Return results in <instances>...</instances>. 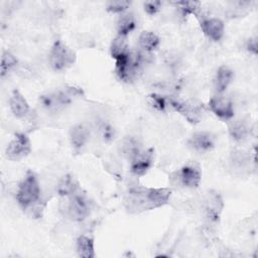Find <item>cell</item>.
Masks as SVG:
<instances>
[{
	"label": "cell",
	"instance_id": "17",
	"mask_svg": "<svg viewBox=\"0 0 258 258\" xmlns=\"http://www.w3.org/2000/svg\"><path fill=\"white\" fill-rule=\"evenodd\" d=\"M224 207L223 200L218 192H211L206 200V215L209 221L218 222Z\"/></svg>",
	"mask_w": 258,
	"mask_h": 258
},
{
	"label": "cell",
	"instance_id": "1",
	"mask_svg": "<svg viewBox=\"0 0 258 258\" xmlns=\"http://www.w3.org/2000/svg\"><path fill=\"white\" fill-rule=\"evenodd\" d=\"M169 187H147L139 184L130 185L125 194L124 205L129 213L138 214L166 205L171 197Z\"/></svg>",
	"mask_w": 258,
	"mask_h": 258
},
{
	"label": "cell",
	"instance_id": "7",
	"mask_svg": "<svg viewBox=\"0 0 258 258\" xmlns=\"http://www.w3.org/2000/svg\"><path fill=\"white\" fill-rule=\"evenodd\" d=\"M172 179L185 188H197L202 181V170L199 164L188 162L173 173Z\"/></svg>",
	"mask_w": 258,
	"mask_h": 258
},
{
	"label": "cell",
	"instance_id": "11",
	"mask_svg": "<svg viewBox=\"0 0 258 258\" xmlns=\"http://www.w3.org/2000/svg\"><path fill=\"white\" fill-rule=\"evenodd\" d=\"M154 163V149H141L131 160L130 170L136 176L145 175Z\"/></svg>",
	"mask_w": 258,
	"mask_h": 258
},
{
	"label": "cell",
	"instance_id": "26",
	"mask_svg": "<svg viewBox=\"0 0 258 258\" xmlns=\"http://www.w3.org/2000/svg\"><path fill=\"white\" fill-rule=\"evenodd\" d=\"M173 5L178 9L182 17H186L190 14H197L201 7V2L198 1H177L173 2Z\"/></svg>",
	"mask_w": 258,
	"mask_h": 258
},
{
	"label": "cell",
	"instance_id": "30",
	"mask_svg": "<svg viewBox=\"0 0 258 258\" xmlns=\"http://www.w3.org/2000/svg\"><path fill=\"white\" fill-rule=\"evenodd\" d=\"M131 2L126 0H118V1H109L106 4V10L111 13H119L122 14L127 11L130 7Z\"/></svg>",
	"mask_w": 258,
	"mask_h": 258
},
{
	"label": "cell",
	"instance_id": "29",
	"mask_svg": "<svg viewBox=\"0 0 258 258\" xmlns=\"http://www.w3.org/2000/svg\"><path fill=\"white\" fill-rule=\"evenodd\" d=\"M249 161H250V158L243 151H235L233 152L231 157L232 167L236 170L245 169Z\"/></svg>",
	"mask_w": 258,
	"mask_h": 258
},
{
	"label": "cell",
	"instance_id": "23",
	"mask_svg": "<svg viewBox=\"0 0 258 258\" xmlns=\"http://www.w3.org/2000/svg\"><path fill=\"white\" fill-rule=\"evenodd\" d=\"M141 144L138 139L135 137H127L123 140L122 145H121V151L122 153L129 159L131 160L140 150H141Z\"/></svg>",
	"mask_w": 258,
	"mask_h": 258
},
{
	"label": "cell",
	"instance_id": "15",
	"mask_svg": "<svg viewBox=\"0 0 258 258\" xmlns=\"http://www.w3.org/2000/svg\"><path fill=\"white\" fill-rule=\"evenodd\" d=\"M8 105L13 116L18 119H22L26 117L30 110L27 100L21 94V92L17 89H14L11 92V95L8 100Z\"/></svg>",
	"mask_w": 258,
	"mask_h": 258
},
{
	"label": "cell",
	"instance_id": "25",
	"mask_svg": "<svg viewBox=\"0 0 258 258\" xmlns=\"http://www.w3.org/2000/svg\"><path fill=\"white\" fill-rule=\"evenodd\" d=\"M79 188H81V187L79 186V183L75 180V178L72 175H66L59 182L57 190H58L59 195L69 197L72 194H74L75 191H77Z\"/></svg>",
	"mask_w": 258,
	"mask_h": 258
},
{
	"label": "cell",
	"instance_id": "28",
	"mask_svg": "<svg viewBox=\"0 0 258 258\" xmlns=\"http://www.w3.org/2000/svg\"><path fill=\"white\" fill-rule=\"evenodd\" d=\"M98 131H99L100 137L103 139L104 142L112 141L116 135V131L114 127L109 122H106V121H102L98 125Z\"/></svg>",
	"mask_w": 258,
	"mask_h": 258
},
{
	"label": "cell",
	"instance_id": "32",
	"mask_svg": "<svg viewBox=\"0 0 258 258\" xmlns=\"http://www.w3.org/2000/svg\"><path fill=\"white\" fill-rule=\"evenodd\" d=\"M257 47H258V44H257V38L254 37V38H249L247 43H246V49L253 53L254 55L257 54Z\"/></svg>",
	"mask_w": 258,
	"mask_h": 258
},
{
	"label": "cell",
	"instance_id": "16",
	"mask_svg": "<svg viewBox=\"0 0 258 258\" xmlns=\"http://www.w3.org/2000/svg\"><path fill=\"white\" fill-rule=\"evenodd\" d=\"M234 80V72L228 66H221L214 77V88L217 94H224Z\"/></svg>",
	"mask_w": 258,
	"mask_h": 258
},
{
	"label": "cell",
	"instance_id": "8",
	"mask_svg": "<svg viewBox=\"0 0 258 258\" xmlns=\"http://www.w3.org/2000/svg\"><path fill=\"white\" fill-rule=\"evenodd\" d=\"M31 152V142L24 132H17L5 149V156L11 161H19Z\"/></svg>",
	"mask_w": 258,
	"mask_h": 258
},
{
	"label": "cell",
	"instance_id": "20",
	"mask_svg": "<svg viewBox=\"0 0 258 258\" xmlns=\"http://www.w3.org/2000/svg\"><path fill=\"white\" fill-rule=\"evenodd\" d=\"M117 35L128 36L136 27V18L132 12H124L117 19Z\"/></svg>",
	"mask_w": 258,
	"mask_h": 258
},
{
	"label": "cell",
	"instance_id": "4",
	"mask_svg": "<svg viewBox=\"0 0 258 258\" xmlns=\"http://www.w3.org/2000/svg\"><path fill=\"white\" fill-rule=\"evenodd\" d=\"M40 199V185L36 174L32 170H27L23 179L20 181L16 201L22 209H28L35 205Z\"/></svg>",
	"mask_w": 258,
	"mask_h": 258
},
{
	"label": "cell",
	"instance_id": "3",
	"mask_svg": "<svg viewBox=\"0 0 258 258\" xmlns=\"http://www.w3.org/2000/svg\"><path fill=\"white\" fill-rule=\"evenodd\" d=\"M149 53L143 51H128L115 59V73L120 81L131 83L139 78Z\"/></svg>",
	"mask_w": 258,
	"mask_h": 258
},
{
	"label": "cell",
	"instance_id": "10",
	"mask_svg": "<svg viewBox=\"0 0 258 258\" xmlns=\"http://www.w3.org/2000/svg\"><path fill=\"white\" fill-rule=\"evenodd\" d=\"M208 107L210 111L224 121H229L234 117L235 110L233 102L223 94H216L209 101Z\"/></svg>",
	"mask_w": 258,
	"mask_h": 258
},
{
	"label": "cell",
	"instance_id": "12",
	"mask_svg": "<svg viewBox=\"0 0 258 258\" xmlns=\"http://www.w3.org/2000/svg\"><path fill=\"white\" fill-rule=\"evenodd\" d=\"M187 146L195 152L207 153L215 147V137L208 131H198L192 133L186 141Z\"/></svg>",
	"mask_w": 258,
	"mask_h": 258
},
{
	"label": "cell",
	"instance_id": "19",
	"mask_svg": "<svg viewBox=\"0 0 258 258\" xmlns=\"http://www.w3.org/2000/svg\"><path fill=\"white\" fill-rule=\"evenodd\" d=\"M138 44L141 51L150 54L159 46L160 38L155 32L150 30H144L139 35Z\"/></svg>",
	"mask_w": 258,
	"mask_h": 258
},
{
	"label": "cell",
	"instance_id": "21",
	"mask_svg": "<svg viewBox=\"0 0 258 258\" xmlns=\"http://www.w3.org/2000/svg\"><path fill=\"white\" fill-rule=\"evenodd\" d=\"M77 253L83 258H94L95 257V243L94 239L82 235L77 239Z\"/></svg>",
	"mask_w": 258,
	"mask_h": 258
},
{
	"label": "cell",
	"instance_id": "13",
	"mask_svg": "<svg viewBox=\"0 0 258 258\" xmlns=\"http://www.w3.org/2000/svg\"><path fill=\"white\" fill-rule=\"evenodd\" d=\"M91 136V130L86 124H76L71 127L69 139L75 152L80 153L87 146Z\"/></svg>",
	"mask_w": 258,
	"mask_h": 258
},
{
	"label": "cell",
	"instance_id": "9",
	"mask_svg": "<svg viewBox=\"0 0 258 258\" xmlns=\"http://www.w3.org/2000/svg\"><path fill=\"white\" fill-rule=\"evenodd\" d=\"M168 105L175 112L182 115L190 124L201 122L204 115V107L196 101H180L176 99H168Z\"/></svg>",
	"mask_w": 258,
	"mask_h": 258
},
{
	"label": "cell",
	"instance_id": "5",
	"mask_svg": "<svg viewBox=\"0 0 258 258\" xmlns=\"http://www.w3.org/2000/svg\"><path fill=\"white\" fill-rule=\"evenodd\" d=\"M76 52L61 39L57 38L52 43L49 53L48 62L54 72H62L70 69L76 62Z\"/></svg>",
	"mask_w": 258,
	"mask_h": 258
},
{
	"label": "cell",
	"instance_id": "6",
	"mask_svg": "<svg viewBox=\"0 0 258 258\" xmlns=\"http://www.w3.org/2000/svg\"><path fill=\"white\" fill-rule=\"evenodd\" d=\"M91 210V202L87 195L82 191V188H79L77 191L68 197L67 213L70 219L73 221H84L90 216Z\"/></svg>",
	"mask_w": 258,
	"mask_h": 258
},
{
	"label": "cell",
	"instance_id": "27",
	"mask_svg": "<svg viewBox=\"0 0 258 258\" xmlns=\"http://www.w3.org/2000/svg\"><path fill=\"white\" fill-rule=\"evenodd\" d=\"M147 101H148V104L158 112H164L166 108L169 106L168 99L158 94H150L147 97Z\"/></svg>",
	"mask_w": 258,
	"mask_h": 258
},
{
	"label": "cell",
	"instance_id": "2",
	"mask_svg": "<svg viewBox=\"0 0 258 258\" xmlns=\"http://www.w3.org/2000/svg\"><path fill=\"white\" fill-rule=\"evenodd\" d=\"M83 96V90L77 86H66L63 89L48 92L39 96L40 106L48 113H59L69 107L75 99Z\"/></svg>",
	"mask_w": 258,
	"mask_h": 258
},
{
	"label": "cell",
	"instance_id": "18",
	"mask_svg": "<svg viewBox=\"0 0 258 258\" xmlns=\"http://www.w3.org/2000/svg\"><path fill=\"white\" fill-rule=\"evenodd\" d=\"M228 130L232 140L235 142H243L248 138L251 131V126L248 121L240 119L232 121L228 126Z\"/></svg>",
	"mask_w": 258,
	"mask_h": 258
},
{
	"label": "cell",
	"instance_id": "14",
	"mask_svg": "<svg viewBox=\"0 0 258 258\" xmlns=\"http://www.w3.org/2000/svg\"><path fill=\"white\" fill-rule=\"evenodd\" d=\"M201 28L203 33L213 41H219L225 34V24L217 17L205 18L201 21Z\"/></svg>",
	"mask_w": 258,
	"mask_h": 258
},
{
	"label": "cell",
	"instance_id": "31",
	"mask_svg": "<svg viewBox=\"0 0 258 258\" xmlns=\"http://www.w3.org/2000/svg\"><path fill=\"white\" fill-rule=\"evenodd\" d=\"M162 2L161 1H145L143 3L144 11L148 15H155L161 8Z\"/></svg>",
	"mask_w": 258,
	"mask_h": 258
},
{
	"label": "cell",
	"instance_id": "24",
	"mask_svg": "<svg viewBox=\"0 0 258 258\" xmlns=\"http://www.w3.org/2000/svg\"><path fill=\"white\" fill-rule=\"evenodd\" d=\"M18 64L17 57L10 51L5 50L2 53L1 56V78L3 79L5 76L8 75V73L13 70Z\"/></svg>",
	"mask_w": 258,
	"mask_h": 258
},
{
	"label": "cell",
	"instance_id": "22",
	"mask_svg": "<svg viewBox=\"0 0 258 258\" xmlns=\"http://www.w3.org/2000/svg\"><path fill=\"white\" fill-rule=\"evenodd\" d=\"M129 51L128 47V42H127V37L122 36V35H117L111 42L110 45V54L111 56L116 59L125 53Z\"/></svg>",
	"mask_w": 258,
	"mask_h": 258
}]
</instances>
